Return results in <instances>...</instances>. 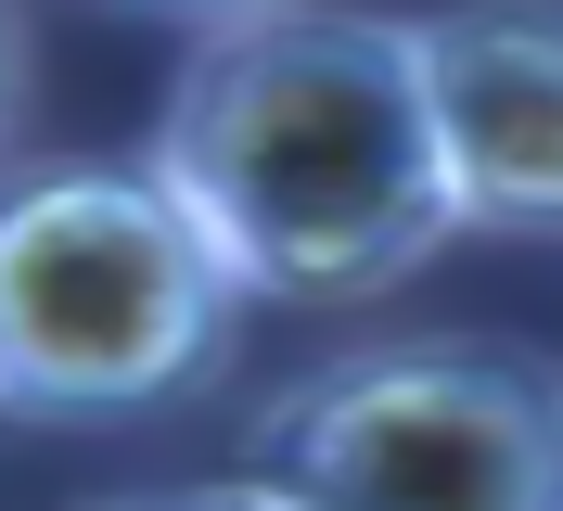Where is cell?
Instances as JSON below:
<instances>
[{"instance_id": "obj_1", "label": "cell", "mask_w": 563, "mask_h": 511, "mask_svg": "<svg viewBox=\"0 0 563 511\" xmlns=\"http://www.w3.org/2000/svg\"><path fill=\"white\" fill-rule=\"evenodd\" d=\"M167 179L256 307H333L410 281L461 231L435 167L410 26L346 0H231L167 77Z\"/></svg>"}, {"instance_id": "obj_2", "label": "cell", "mask_w": 563, "mask_h": 511, "mask_svg": "<svg viewBox=\"0 0 563 511\" xmlns=\"http://www.w3.org/2000/svg\"><path fill=\"white\" fill-rule=\"evenodd\" d=\"M244 281L141 167L0 179V422H129L231 358Z\"/></svg>"}, {"instance_id": "obj_3", "label": "cell", "mask_w": 563, "mask_h": 511, "mask_svg": "<svg viewBox=\"0 0 563 511\" xmlns=\"http://www.w3.org/2000/svg\"><path fill=\"white\" fill-rule=\"evenodd\" d=\"M244 474L282 511H563V371L487 333L358 345L269 397Z\"/></svg>"}, {"instance_id": "obj_4", "label": "cell", "mask_w": 563, "mask_h": 511, "mask_svg": "<svg viewBox=\"0 0 563 511\" xmlns=\"http://www.w3.org/2000/svg\"><path fill=\"white\" fill-rule=\"evenodd\" d=\"M410 65L435 102V167L461 231H563V13L449 0L410 13Z\"/></svg>"}, {"instance_id": "obj_5", "label": "cell", "mask_w": 563, "mask_h": 511, "mask_svg": "<svg viewBox=\"0 0 563 511\" xmlns=\"http://www.w3.org/2000/svg\"><path fill=\"white\" fill-rule=\"evenodd\" d=\"M77 511H282L256 474H231V486H129V499H77Z\"/></svg>"}, {"instance_id": "obj_6", "label": "cell", "mask_w": 563, "mask_h": 511, "mask_svg": "<svg viewBox=\"0 0 563 511\" xmlns=\"http://www.w3.org/2000/svg\"><path fill=\"white\" fill-rule=\"evenodd\" d=\"M13 102H26V38H13V13H0V129H13Z\"/></svg>"}, {"instance_id": "obj_7", "label": "cell", "mask_w": 563, "mask_h": 511, "mask_svg": "<svg viewBox=\"0 0 563 511\" xmlns=\"http://www.w3.org/2000/svg\"><path fill=\"white\" fill-rule=\"evenodd\" d=\"M154 13H231V0H154Z\"/></svg>"}]
</instances>
